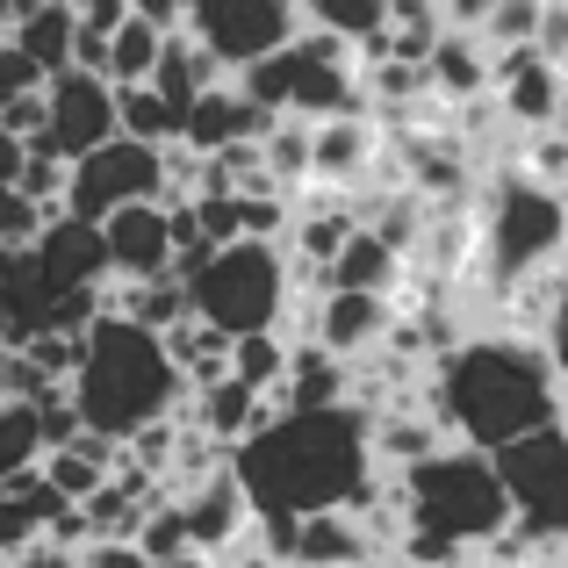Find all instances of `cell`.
Wrapping results in <instances>:
<instances>
[{
    "label": "cell",
    "instance_id": "1",
    "mask_svg": "<svg viewBox=\"0 0 568 568\" xmlns=\"http://www.w3.org/2000/svg\"><path fill=\"white\" fill-rule=\"evenodd\" d=\"M367 460H375V432L361 410H317V417H274L231 454L237 489L252 497L260 518H324L353 511L367 489Z\"/></svg>",
    "mask_w": 568,
    "mask_h": 568
},
{
    "label": "cell",
    "instance_id": "2",
    "mask_svg": "<svg viewBox=\"0 0 568 568\" xmlns=\"http://www.w3.org/2000/svg\"><path fill=\"white\" fill-rule=\"evenodd\" d=\"M439 396H446L439 425H454L460 439L489 460H497L504 446L532 439V432L561 425V375L526 338H468V346L446 361Z\"/></svg>",
    "mask_w": 568,
    "mask_h": 568
},
{
    "label": "cell",
    "instance_id": "3",
    "mask_svg": "<svg viewBox=\"0 0 568 568\" xmlns=\"http://www.w3.org/2000/svg\"><path fill=\"white\" fill-rule=\"evenodd\" d=\"M181 367H173L166 338L138 332L130 317H101L87 332V361L72 375V403H80V425L101 432V439H144L152 425L173 417V396H181Z\"/></svg>",
    "mask_w": 568,
    "mask_h": 568
},
{
    "label": "cell",
    "instance_id": "4",
    "mask_svg": "<svg viewBox=\"0 0 568 568\" xmlns=\"http://www.w3.org/2000/svg\"><path fill=\"white\" fill-rule=\"evenodd\" d=\"M403 504H410L403 526L454 547V555L460 547H497L511 532V489H504L489 454H439L425 468H410L403 475Z\"/></svg>",
    "mask_w": 568,
    "mask_h": 568
},
{
    "label": "cell",
    "instance_id": "5",
    "mask_svg": "<svg viewBox=\"0 0 568 568\" xmlns=\"http://www.w3.org/2000/svg\"><path fill=\"white\" fill-rule=\"evenodd\" d=\"M187 295H194V317L216 324L231 346L237 338H266L274 317L288 310V260H281L274 245H260V237L223 245L216 260L187 281Z\"/></svg>",
    "mask_w": 568,
    "mask_h": 568
},
{
    "label": "cell",
    "instance_id": "6",
    "mask_svg": "<svg viewBox=\"0 0 568 568\" xmlns=\"http://www.w3.org/2000/svg\"><path fill=\"white\" fill-rule=\"evenodd\" d=\"M295 29H303V14H295L288 0H194L187 8V37L202 43L223 72H237V80H245L252 65L288 51Z\"/></svg>",
    "mask_w": 568,
    "mask_h": 568
},
{
    "label": "cell",
    "instance_id": "7",
    "mask_svg": "<svg viewBox=\"0 0 568 568\" xmlns=\"http://www.w3.org/2000/svg\"><path fill=\"white\" fill-rule=\"evenodd\" d=\"M159 194H166V152H144V144L115 138L109 152H94V159L72 166L65 216H80V223L101 231L109 216H123V209H138V202H159Z\"/></svg>",
    "mask_w": 568,
    "mask_h": 568
},
{
    "label": "cell",
    "instance_id": "8",
    "mask_svg": "<svg viewBox=\"0 0 568 568\" xmlns=\"http://www.w3.org/2000/svg\"><path fill=\"white\" fill-rule=\"evenodd\" d=\"M497 475L511 489V511L532 540H568V432H532V439L504 446Z\"/></svg>",
    "mask_w": 568,
    "mask_h": 568
},
{
    "label": "cell",
    "instance_id": "9",
    "mask_svg": "<svg viewBox=\"0 0 568 568\" xmlns=\"http://www.w3.org/2000/svg\"><path fill=\"white\" fill-rule=\"evenodd\" d=\"M115 138H123L115 87L94 80V72H65V80H51V130H43V144H29V152H51V159H65V166H80V159L109 152Z\"/></svg>",
    "mask_w": 568,
    "mask_h": 568
},
{
    "label": "cell",
    "instance_id": "10",
    "mask_svg": "<svg viewBox=\"0 0 568 568\" xmlns=\"http://www.w3.org/2000/svg\"><path fill=\"white\" fill-rule=\"evenodd\" d=\"M561 245V202L547 187L518 181L497 194V216H489V260H497V281H518Z\"/></svg>",
    "mask_w": 568,
    "mask_h": 568
},
{
    "label": "cell",
    "instance_id": "11",
    "mask_svg": "<svg viewBox=\"0 0 568 568\" xmlns=\"http://www.w3.org/2000/svg\"><path fill=\"white\" fill-rule=\"evenodd\" d=\"M101 245H109V281H138V288H152V281L173 274V260H181V237H173V209L166 202H138L123 209V216L101 223Z\"/></svg>",
    "mask_w": 568,
    "mask_h": 568
},
{
    "label": "cell",
    "instance_id": "12",
    "mask_svg": "<svg viewBox=\"0 0 568 568\" xmlns=\"http://www.w3.org/2000/svg\"><path fill=\"white\" fill-rule=\"evenodd\" d=\"M29 260L43 266L51 295H87V288L109 281V245H101V231H94V223H80V216H65V209L43 223V237H37Z\"/></svg>",
    "mask_w": 568,
    "mask_h": 568
},
{
    "label": "cell",
    "instance_id": "13",
    "mask_svg": "<svg viewBox=\"0 0 568 568\" xmlns=\"http://www.w3.org/2000/svg\"><path fill=\"white\" fill-rule=\"evenodd\" d=\"M8 43L29 51V65H37L43 80H65L72 58H80V8H65V0H22Z\"/></svg>",
    "mask_w": 568,
    "mask_h": 568
},
{
    "label": "cell",
    "instance_id": "14",
    "mask_svg": "<svg viewBox=\"0 0 568 568\" xmlns=\"http://www.w3.org/2000/svg\"><path fill=\"white\" fill-rule=\"evenodd\" d=\"M497 87H504V109L511 123H555L561 115V65L540 51H497Z\"/></svg>",
    "mask_w": 568,
    "mask_h": 568
},
{
    "label": "cell",
    "instance_id": "15",
    "mask_svg": "<svg viewBox=\"0 0 568 568\" xmlns=\"http://www.w3.org/2000/svg\"><path fill=\"white\" fill-rule=\"evenodd\" d=\"M181 518H187V532H194V555H216L231 532H245V518H260L252 511V497L237 489V475L223 468V475H209L194 497H181Z\"/></svg>",
    "mask_w": 568,
    "mask_h": 568
},
{
    "label": "cell",
    "instance_id": "16",
    "mask_svg": "<svg viewBox=\"0 0 568 568\" xmlns=\"http://www.w3.org/2000/svg\"><path fill=\"white\" fill-rule=\"evenodd\" d=\"M317 332H324V338H317L324 353L353 361V353H367V346L388 332V303H382V295H324Z\"/></svg>",
    "mask_w": 568,
    "mask_h": 568
},
{
    "label": "cell",
    "instance_id": "17",
    "mask_svg": "<svg viewBox=\"0 0 568 568\" xmlns=\"http://www.w3.org/2000/svg\"><path fill=\"white\" fill-rule=\"evenodd\" d=\"M375 540L353 511H324V518H303V547H295V568H338V561H367Z\"/></svg>",
    "mask_w": 568,
    "mask_h": 568
},
{
    "label": "cell",
    "instance_id": "18",
    "mask_svg": "<svg viewBox=\"0 0 568 568\" xmlns=\"http://www.w3.org/2000/svg\"><path fill=\"white\" fill-rule=\"evenodd\" d=\"M324 281H332V295H382L396 281V245L382 231H353V245L338 252V266Z\"/></svg>",
    "mask_w": 568,
    "mask_h": 568
},
{
    "label": "cell",
    "instance_id": "19",
    "mask_svg": "<svg viewBox=\"0 0 568 568\" xmlns=\"http://www.w3.org/2000/svg\"><path fill=\"white\" fill-rule=\"evenodd\" d=\"M166 29L159 22H144L138 8H130V22L115 29V43H109V80L115 87H152V72H159V58H166Z\"/></svg>",
    "mask_w": 568,
    "mask_h": 568
},
{
    "label": "cell",
    "instance_id": "20",
    "mask_svg": "<svg viewBox=\"0 0 568 568\" xmlns=\"http://www.w3.org/2000/svg\"><path fill=\"white\" fill-rule=\"evenodd\" d=\"M115 115H123V138L144 144V152H166V144H181V130H187L152 87H115Z\"/></svg>",
    "mask_w": 568,
    "mask_h": 568
},
{
    "label": "cell",
    "instance_id": "21",
    "mask_svg": "<svg viewBox=\"0 0 568 568\" xmlns=\"http://www.w3.org/2000/svg\"><path fill=\"white\" fill-rule=\"evenodd\" d=\"M260 152H266L274 187L288 194L295 181H310V173H317V123H274V138H266Z\"/></svg>",
    "mask_w": 568,
    "mask_h": 568
},
{
    "label": "cell",
    "instance_id": "22",
    "mask_svg": "<svg viewBox=\"0 0 568 568\" xmlns=\"http://www.w3.org/2000/svg\"><path fill=\"white\" fill-rule=\"evenodd\" d=\"M288 361H295V346H281L274 332L266 338H237L231 346V382H245L252 396H274V388L288 382Z\"/></svg>",
    "mask_w": 568,
    "mask_h": 568
},
{
    "label": "cell",
    "instance_id": "23",
    "mask_svg": "<svg viewBox=\"0 0 568 568\" xmlns=\"http://www.w3.org/2000/svg\"><path fill=\"white\" fill-rule=\"evenodd\" d=\"M138 547H144V561L152 568H181L194 555V532H187V518H181V504H159L152 518H144V532H138Z\"/></svg>",
    "mask_w": 568,
    "mask_h": 568
},
{
    "label": "cell",
    "instance_id": "24",
    "mask_svg": "<svg viewBox=\"0 0 568 568\" xmlns=\"http://www.w3.org/2000/svg\"><path fill=\"white\" fill-rule=\"evenodd\" d=\"M425 65H432V80H439L446 94H483L489 72H497V65H483V51H475V43H454V37H439V51H432Z\"/></svg>",
    "mask_w": 568,
    "mask_h": 568
},
{
    "label": "cell",
    "instance_id": "25",
    "mask_svg": "<svg viewBox=\"0 0 568 568\" xmlns=\"http://www.w3.org/2000/svg\"><path fill=\"white\" fill-rule=\"evenodd\" d=\"M29 547H43L37 511H29L22 489H0V568H8L14 555H29Z\"/></svg>",
    "mask_w": 568,
    "mask_h": 568
},
{
    "label": "cell",
    "instance_id": "26",
    "mask_svg": "<svg viewBox=\"0 0 568 568\" xmlns=\"http://www.w3.org/2000/svg\"><path fill=\"white\" fill-rule=\"evenodd\" d=\"M346 245H353V223L346 216H303V223H295V252L317 260L324 274L338 266V252H346Z\"/></svg>",
    "mask_w": 568,
    "mask_h": 568
},
{
    "label": "cell",
    "instance_id": "27",
    "mask_svg": "<svg viewBox=\"0 0 568 568\" xmlns=\"http://www.w3.org/2000/svg\"><path fill=\"white\" fill-rule=\"evenodd\" d=\"M37 94H51V80L29 65V51L0 43V109H14V101H37Z\"/></svg>",
    "mask_w": 568,
    "mask_h": 568
},
{
    "label": "cell",
    "instance_id": "28",
    "mask_svg": "<svg viewBox=\"0 0 568 568\" xmlns=\"http://www.w3.org/2000/svg\"><path fill=\"white\" fill-rule=\"evenodd\" d=\"M540 14L547 8H532V0H518V8H489V37H497L504 51H532V43H540Z\"/></svg>",
    "mask_w": 568,
    "mask_h": 568
},
{
    "label": "cell",
    "instance_id": "29",
    "mask_svg": "<svg viewBox=\"0 0 568 568\" xmlns=\"http://www.w3.org/2000/svg\"><path fill=\"white\" fill-rule=\"evenodd\" d=\"M80 568H152V561H144L138 540H94V547L80 555Z\"/></svg>",
    "mask_w": 568,
    "mask_h": 568
},
{
    "label": "cell",
    "instance_id": "30",
    "mask_svg": "<svg viewBox=\"0 0 568 568\" xmlns=\"http://www.w3.org/2000/svg\"><path fill=\"white\" fill-rule=\"evenodd\" d=\"M547 361H555V375L568 382V274H561V295H555V324H547Z\"/></svg>",
    "mask_w": 568,
    "mask_h": 568
},
{
    "label": "cell",
    "instance_id": "31",
    "mask_svg": "<svg viewBox=\"0 0 568 568\" xmlns=\"http://www.w3.org/2000/svg\"><path fill=\"white\" fill-rule=\"evenodd\" d=\"M22 166H29V144L0 130V187H14V181H22Z\"/></svg>",
    "mask_w": 568,
    "mask_h": 568
},
{
    "label": "cell",
    "instance_id": "32",
    "mask_svg": "<svg viewBox=\"0 0 568 568\" xmlns=\"http://www.w3.org/2000/svg\"><path fill=\"white\" fill-rule=\"evenodd\" d=\"M8 568H80V555H58V547H29V555H14Z\"/></svg>",
    "mask_w": 568,
    "mask_h": 568
},
{
    "label": "cell",
    "instance_id": "33",
    "mask_svg": "<svg viewBox=\"0 0 568 568\" xmlns=\"http://www.w3.org/2000/svg\"><path fill=\"white\" fill-rule=\"evenodd\" d=\"M181 568H216V561H209V555H187V561H181Z\"/></svg>",
    "mask_w": 568,
    "mask_h": 568
},
{
    "label": "cell",
    "instance_id": "34",
    "mask_svg": "<svg viewBox=\"0 0 568 568\" xmlns=\"http://www.w3.org/2000/svg\"><path fill=\"white\" fill-rule=\"evenodd\" d=\"M0 361H8V324H0Z\"/></svg>",
    "mask_w": 568,
    "mask_h": 568
},
{
    "label": "cell",
    "instance_id": "35",
    "mask_svg": "<svg viewBox=\"0 0 568 568\" xmlns=\"http://www.w3.org/2000/svg\"><path fill=\"white\" fill-rule=\"evenodd\" d=\"M0 410H8V388H0Z\"/></svg>",
    "mask_w": 568,
    "mask_h": 568
}]
</instances>
